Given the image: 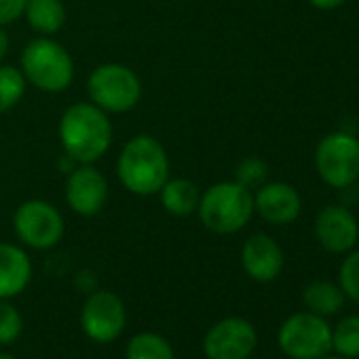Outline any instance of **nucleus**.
<instances>
[{
    "label": "nucleus",
    "instance_id": "obj_9",
    "mask_svg": "<svg viewBox=\"0 0 359 359\" xmlns=\"http://www.w3.org/2000/svg\"><path fill=\"white\" fill-rule=\"evenodd\" d=\"M13 229L22 243L34 250H49L62 241L66 226L62 214L51 203L30 199L18 208L13 216Z\"/></svg>",
    "mask_w": 359,
    "mask_h": 359
},
{
    "label": "nucleus",
    "instance_id": "obj_18",
    "mask_svg": "<svg viewBox=\"0 0 359 359\" xmlns=\"http://www.w3.org/2000/svg\"><path fill=\"white\" fill-rule=\"evenodd\" d=\"M28 24L41 34H55L66 24V7L62 0H28Z\"/></svg>",
    "mask_w": 359,
    "mask_h": 359
},
{
    "label": "nucleus",
    "instance_id": "obj_17",
    "mask_svg": "<svg viewBox=\"0 0 359 359\" xmlns=\"http://www.w3.org/2000/svg\"><path fill=\"white\" fill-rule=\"evenodd\" d=\"M344 292L340 285L330 283V281H313L304 287L302 292V302L304 306L321 317L327 315H336L342 306H344Z\"/></svg>",
    "mask_w": 359,
    "mask_h": 359
},
{
    "label": "nucleus",
    "instance_id": "obj_11",
    "mask_svg": "<svg viewBox=\"0 0 359 359\" xmlns=\"http://www.w3.org/2000/svg\"><path fill=\"white\" fill-rule=\"evenodd\" d=\"M108 199L106 177L91 163H81L66 184V201L79 216H95Z\"/></svg>",
    "mask_w": 359,
    "mask_h": 359
},
{
    "label": "nucleus",
    "instance_id": "obj_12",
    "mask_svg": "<svg viewBox=\"0 0 359 359\" xmlns=\"http://www.w3.org/2000/svg\"><path fill=\"white\" fill-rule=\"evenodd\" d=\"M315 237L325 252L346 254L357 243L359 226L346 205H325L317 214Z\"/></svg>",
    "mask_w": 359,
    "mask_h": 359
},
{
    "label": "nucleus",
    "instance_id": "obj_3",
    "mask_svg": "<svg viewBox=\"0 0 359 359\" xmlns=\"http://www.w3.org/2000/svg\"><path fill=\"white\" fill-rule=\"evenodd\" d=\"M197 212L212 233L233 235L252 220L254 195L239 182H218L201 195Z\"/></svg>",
    "mask_w": 359,
    "mask_h": 359
},
{
    "label": "nucleus",
    "instance_id": "obj_23",
    "mask_svg": "<svg viewBox=\"0 0 359 359\" xmlns=\"http://www.w3.org/2000/svg\"><path fill=\"white\" fill-rule=\"evenodd\" d=\"M266 173H269V169H266V163L264 161H260V158H256V156H250V158H243L239 165H237V171H235V182H239L241 187H245V189H260L262 187V182L266 180Z\"/></svg>",
    "mask_w": 359,
    "mask_h": 359
},
{
    "label": "nucleus",
    "instance_id": "obj_26",
    "mask_svg": "<svg viewBox=\"0 0 359 359\" xmlns=\"http://www.w3.org/2000/svg\"><path fill=\"white\" fill-rule=\"evenodd\" d=\"M76 287L85 294H91L97 290V277L91 273V271H81L76 275Z\"/></svg>",
    "mask_w": 359,
    "mask_h": 359
},
{
    "label": "nucleus",
    "instance_id": "obj_22",
    "mask_svg": "<svg viewBox=\"0 0 359 359\" xmlns=\"http://www.w3.org/2000/svg\"><path fill=\"white\" fill-rule=\"evenodd\" d=\"M24 330V319L22 313L9 302V300H0V344L7 346L13 344Z\"/></svg>",
    "mask_w": 359,
    "mask_h": 359
},
{
    "label": "nucleus",
    "instance_id": "obj_29",
    "mask_svg": "<svg viewBox=\"0 0 359 359\" xmlns=\"http://www.w3.org/2000/svg\"><path fill=\"white\" fill-rule=\"evenodd\" d=\"M319 359H346V357H340V355H323V357H319Z\"/></svg>",
    "mask_w": 359,
    "mask_h": 359
},
{
    "label": "nucleus",
    "instance_id": "obj_8",
    "mask_svg": "<svg viewBox=\"0 0 359 359\" xmlns=\"http://www.w3.org/2000/svg\"><path fill=\"white\" fill-rule=\"evenodd\" d=\"M127 323L125 302L118 294L108 290H95L87 294L81 309V327L93 342L106 344L116 340Z\"/></svg>",
    "mask_w": 359,
    "mask_h": 359
},
{
    "label": "nucleus",
    "instance_id": "obj_6",
    "mask_svg": "<svg viewBox=\"0 0 359 359\" xmlns=\"http://www.w3.org/2000/svg\"><path fill=\"white\" fill-rule=\"evenodd\" d=\"M315 167L332 189H346L359 180V140L348 131L325 135L315 150Z\"/></svg>",
    "mask_w": 359,
    "mask_h": 359
},
{
    "label": "nucleus",
    "instance_id": "obj_7",
    "mask_svg": "<svg viewBox=\"0 0 359 359\" xmlns=\"http://www.w3.org/2000/svg\"><path fill=\"white\" fill-rule=\"evenodd\" d=\"M89 97L104 112H127L142 95L137 74L121 64H102L89 76Z\"/></svg>",
    "mask_w": 359,
    "mask_h": 359
},
{
    "label": "nucleus",
    "instance_id": "obj_25",
    "mask_svg": "<svg viewBox=\"0 0 359 359\" xmlns=\"http://www.w3.org/2000/svg\"><path fill=\"white\" fill-rule=\"evenodd\" d=\"M28 0H0V26H9L24 15Z\"/></svg>",
    "mask_w": 359,
    "mask_h": 359
},
{
    "label": "nucleus",
    "instance_id": "obj_28",
    "mask_svg": "<svg viewBox=\"0 0 359 359\" xmlns=\"http://www.w3.org/2000/svg\"><path fill=\"white\" fill-rule=\"evenodd\" d=\"M7 51H9V36L3 30V26H0V60L7 55Z\"/></svg>",
    "mask_w": 359,
    "mask_h": 359
},
{
    "label": "nucleus",
    "instance_id": "obj_20",
    "mask_svg": "<svg viewBox=\"0 0 359 359\" xmlns=\"http://www.w3.org/2000/svg\"><path fill=\"white\" fill-rule=\"evenodd\" d=\"M332 348L346 359L359 357V315H346L334 325Z\"/></svg>",
    "mask_w": 359,
    "mask_h": 359
},
{
    "label": "nucleus",
    "instance_id": "obj_16",
    "mask_svg": "<svg viewBox=\"0 0 359 359\" xmlns=\"http://www.w3.org/2000/svg\"><path fill=\"white\" fill-rule=\"evenodd\" d=\"M158 193H161V203H163L165 212H169L173 216L195 214L199 208V201H201V193H199L197 184L184 177L167 180Z\"/></svg>",
    "mask_w": 359,
    "mask_h": 359
},
{
    "label": "nucleus",
    "instance_id": "obj_30",
    "mask_svg": "<svg viewBox=\"0 0 359 359\" xmlns=\"http://www.w3.org/2000/svg\"><path fill=\"white\" fill-rule=\"evenodd\" d=\"M0 359H15L13 355H7V353H0Z\"/></svg>",
    "mask_w": 359,
    "mask_h": 359
},
{
    "label": "nucleus",
    "instance_id": "obj_5",
    "mask_svg": "<svg viewBox=\"0 0 359 359\" xmlns=\"http://www.w3.org/2000/svg\"><path fill=\"white\" fill-rule=\"evenodd\" d=\"M277 342L290 359H319L332 351V325L311 311L294 313L281 323Z\"/></svg>",
    "mask_w": 359,
    "mask_h": 359
},
{
    "label": "nucleus",
    "instance_id": "obj_15",
    "mask_svg": "<svg viewBox=\"0 0 359 359\" xmlns=\"http://www.w3.org/2000/svg\"><path fill=\"white\" fill-rule=\"evenodd\" d=\"M30 279L32 262L28 254L13 243H0V300L22 294Z\"/></svg>",
    "mask_w": 359,
    "mask_h": 359
},
{
    "label": "nucleus",
    "instance_id": "obj_2",
    "mask_svg": "<svg viewBox=\"0 0 359 359\" xmlns=\"http://www.w3.org/2000/svg\"><path fill=\"white\" fill-rule=\"evenodd\" d=\"M123 187L133 195H154L169 180V158L161 142L150 135L131 137L116 163Z\"/></svg>",
    "mask_w": 359,
    "mask_h": 359
},
{
    "label": "nucleus",
    "instance_id": "obj_14",
    "mask_svg": "<svg viewBox=\"0 0 359 359\" xmlns=\"http://www.w3.org/2000/svg\"><path fill=\"white\" fill-rule=\"evenodd\" d=\"M302 210L298 191L287 182H269L254 195V212L271 224H292Z\"/></svg>",
    "mask_w": 359,
    "mask_h": 359
},
{
    "label": "nucleus",
    "instance_id": "obj_27",
    "mask_svg": "<svg viewBox=\"0 0 359 359\" xmlns=\"http://www.w3.org/2000/svg\"><path fill=\"white\" fill-rule=\"evenodd\" d=\"M309 3H311L315 9H321V11H332V9H338L340 5H344L346 0H309Z\"/></svg>",
    "mask_w": 359,
    "mask_h": 359
},
{
    "label": "nucleus",
    "instance_id": "obj_1",
    "mask_svg": "<svg viewBox=\"0 0 359 359\" xmlns=\"http://www.w3.org/2000/svg\"><path fill=\"white\" fill-rule=\"evenodd\" d=\"M60 140L76 163H95L112 144V125L102 108L79 102L70 106L60 121Z\"/></svg>",
    "mask_w": 359,
    "mask_h": 359
},
{
    "label": "nucleus",
    "instance_id": "obj_4",
    "mask_svg": "<svg viewBox=\"0 0 359 359\" xmlns=\"http://www.w3.org/2000/svg\"><path fill=\"white\" fill-rule=\"evenodd\" d=\"M22 72L41 91L60 93L70 87L74 79V64L60 43L51 39H36L22 53Z\"/></svg>",
    "mask_w": 359,
    "mask_h": 359
},
{
    "label": "nucleus",
    "instance_id": "obj_21",
    "mask_svg": "<svg viewBox=\"0 0 359 359\" xmlns=\"http://www.w3.org/2000/svg\"><path fill=\"white\" fill-rule=\"evenodd\" d=\"M26 93V76L15 66H0V114L15 108Z\"/></svg>",
    "mask_w": 359,
    "mask_h": 359
},
{
    "label": "nucleus",
    "instance_id": "obj_13",
    "mask_svg": "<svg viewBox=\"0 0 359 359\" xmlns=\"http://www.w3.org/2000/svg\"><path fill=\"white\" fill-rule=\"evenodd\" d=\"M283 262L285 258L281 245L264 233H256L243 243L241 264L245 273L258 283L275 281L283 271Z\"/></svg>",
    "mask_w": 359,
    "mask_h": 359
},
{
    "label": "nucleus",
    "instance_id": "obj_24",
    "mask_svg": "<svg viewBox=\"0 0 359 359\" xmlns=\"http://www.w3.org/2000/svg\"><path fill=\"white\" fill-rule=\"evenodd\" d=\"M338 285L342 287L344 296L359 302V250L351 252L344 262L340 264V273H338Z\"/></svg>",
    "mask_w": 359,
    "mask_h": 359
},
{
    "label": "nucleus",
    "instance_id": "obj_10",
    "mask_svg": "<svg viewBox=\"0 0 359 359\" xmlns=\"http://www.w3.org/2000/svg\"><path fill=\"white\" fill-rule=\"evenodd\" d=\"M258 344L256 327L243 317H226L214 323L203 338L208 359H250Z\"/></svg>",
    "mask_w": 359,
    "mask_h": 359
},
{
    "label": "nucleus",
    "instance_id": "obj_19",
    "mask_svg": "<svg viewBox=\"0 0 359 359\" xmlns=\"http://www.w3.org/2000/svg\"><path fill=\"white\" fill-rule=\"evenodd\" d=\"M125 359H175L167 338L154 332H140L129 338Z\"/></svg>",
    "mask_w": 359,
    "mask_h": 359
}]
</instances>
